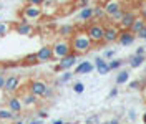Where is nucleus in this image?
I'll use <instances>...</instances> for the list:
<instances>
[{
  "mask_svg": "<svg viewBox=\"0 0 146 124\" xmlns=\"http://www.w3.org/2000/svg\"><path fill=\"white\" fill-rule=\"evenodd\" d=\"M136 36H138V38H143V40H146V27L143 28V30H141V32H139Z\"/></svg>",
  "mask_w": 146,
  "mask_h": 124,
  "instance_id": "obj_38",
  "label": "nucleus"
},
{
  "mask_svg": "<svg viewBox=\"0 0 146 124\" xmlns=\"http://www.w3.org/2000/svg\"><path fill=\"white\" fill-rule=\"evenodd\" d=\"M103 9L106 13V18L113 17L115 13H118L119 10H123V0H108L103 3Z\"/></svg>",
  "mask_w": 146,
  "mask_h": 124,
  "instance_id": "obj_10",
  "label": "nucleus"
},
{
  "mask_svg": "<svg viewBox=\"0 0 146 124\" xmlns=\"http://www.w3.org/2000/svg\"><path fill=\"white\" fill-rule=\"evenodd\" d=\"M75 32H76L75 25H63V27L58 30V33L63 36V38H70V36H72L73 33H75Z\"/></svg>",
  "mask_w": 146,
  "mask_h": 124,
  "instance_id": "obj_24",
  "label": "nucleus"
},
{
  "mask_svg": "<svg viewBox=\"0 0 146 124\" xmlns=\"http://www.w3.org/2000/svg\"><path fill=\"white\" fill-rule=\"evenodd\" d=\"M9 32H10V23L0 20V36H7L9 35Z\"/></svg>",
  "mask_w": 146,
  "mask_h": 124,
  "instance_id": "obj_28",
  "label": "nucleus"
},
{
  "mask_svg": "<svg viewBox=\"0 0 146 124\" xmlns=\"http://www.w3.org/2000/svg\"><path fill=\"white\" fill-rule=\"evenodd\" d=\"M106 124H119V121L118 119H111V121H108Z\"/></svg>",
  "mask_w": 146,
  "mask_h": 124,
  "instance_id": "obj_46",
  "label": "nucleus"
},
{
  "mask_svg": "<svg viewBox=\"0 0 146 124\" xmlns=\"http://www.w3.org/2000/svg\"><path fill=\"white\" fill-rule=\"evenodd\" d=\"M36 63H38L36 53H30V55H27V56L23 58V65H27V66H32V65H36Z\"/></svg>",
  "mask_w": 146,
  "mask_h": 124,
  "instance_id": "obj_27",
  "label": "nucleus"
},
{
  "mask_svg": "<svg viewBox=\"0 0 146 124\" xmlns=\"http://www.w3.org/2000/svg\"><path fill=\"white\" fill-rule=\"evenodd\" d=\"M128 80H129V71L128 70H121L116 75V84L118 86H123L125 83H128Z\"/></svg>",
  "mask_w": 146,
  "mask_h": 124,
  "instance_id": "obj_25",
  "label": "nucleus"
},
{
  "mask_svg": "<svg viewBox=\"0 0 146 124\" xmlns=\"http://www.w3.org/2000/svg\"><path fill=\"white\" fill-rule=\"evenodd\" d=\"M0 20H2V17H0Z\"/></svg>",
  "mask_w": 146,
  "mask_h": 124,
  "instance_id": "obj_52",
  "label": "nucleus"
},
{
  "mask_svg": "<svg viewBox=\"0 0 146 124\" xmlns=\"http://www.w3.org/2000/svg\"><path fill=\"white\" fill-rule=\"evenodd\" d=\"M7 108H9L10 111H13V113H22V109H23L22 99L17 96H9V99H7Z\"/></svg>",
  "mask_w": 146,
  "mask_h": 124,
  "instance_id": "obj_19",
  "label": "nucleus"
},
{
  "mask_svg": "<svg viewBox=\"0 0 146 124\" xmlns=\"http://www.w3.org/2000/svg\"><path fill=\"white\" fill-rule=\"evenodd\" d=\"M36 56H38V63H50L53 60V50L52 46H42L38 51H36Z\"/></svg>",
  "mask_w": 146,
  "mask_h": 124,
  "instance_id": "obj_15",
  "label": "nucleus"
},
{
  "mask_svg": "<svg viewBox=\"0 0 146 124\" xmlns=\"http://www.w3.org/2000/svg\"><path fill=\"white\" fill-rule=\"evenodd\" d=\"M42 10H43V17H52L58 12V5L55 0H45L42 3Z\"/></svg>",
  "mask_w": 146,
  "mask_h": 124,
  "instance_id": "obj_18",
  "label": "nucleus"
},
{
  "mask_svg": "<svg viewBox=\"0 0 146 124\" xmlns=\"http://www.w3.org/2000/svg\"><path fill=\"white\" fill-rule=\"evenodd\" d=\"M136 17H138L136 12H133V10H125V13H123V17H121V22H119V28H121V30H129Z\"/></svg>",
  "mask_w": 146,
  "mask_h": 124,
  "instance_id": "obj_12",
  "label": "nucleus"
},
{
  "mask_svg": "<svg viewBox=\"0 0 146 124\" xmlns=\"http://www.w3.org/2000/svg\"><path fill=\"white\" fill-rule=\"evenodd\" d=\"M115 53H116L115 50H105V51H103V58H105V60H111V58L115 56Z\"/></svg>",
  "mask_w": 146,
  "mask_h": 124,
  "instance_id": "obj_33",
  "label": "nucleus"
},
{
  "mask_svg": "<svg viewBox=\"0 0 146 124\" xmlns=\"http://www.w3.org/2000/svg\"><path fill=\"white\" fill-rule=\"evenodd\" d=\"M93 70H95V65L91 61H80L76 66H75V75H90V73H93Z\"/></svg>",
  "mask_w": 146,
  "mask_h": 124,
  "instance_id": "obj_17",
  "label": "nucleus"
},
{
  "mask_svg": "<svg viewBox=\"0 0 146 124\" xmlns=\"http://www.w3.org/2000/svg\"><path fill=\"white\" fill-rule=\"evenodd\" d=\"M52 50H53V60H62L63 56H66L68 53H72V45H70V40L66 38H62L58 42H55L52 45Z\"/></svg>",
  "mask_w": 146,
  "mask_h": 124,
  "instance_id": "obj_4",
  "label": "nucleus"
},
{
  "mask_svg": "<svg viewBox=\"0 0 146 124\" xmlns=\"http://www.w3.org/2000/svg\"><path fill=\"white\" fill-rule=\"evenodd\" d=\"M121 28L116 23H106L105 25V35H103V43H115L119 38Z\"/></svg>",
  "mask_w": 146,
  "mask_h": 124,
  "instance_id": "obj_5",
  "label": "nucleus"
},
{
  "mask_svg": "<svg viewBox=\"0 0 146 124\" xmlns=\"http://www.w3.org/2000/svg\"><path fill=\"white\" fill-rule=\"evenodd\" d=\"M0 121H15V113L9 108H0Z\"/></svg>",
  "mask_w": 146,
  "mask_h": 124,
  "instance_id": "obj_22",
  "label": "nucleus"
},
{
  "mask_svg": "<svg viewBox=\"0 0 146 124\" xmlns=\"http://www.w3.org/2000/svg\"><path fill=\"white\" fill-rule=\"evenodd\" d=\"M43 98H45V99H48V98H53V88H52L50 84H48V88L45 89V94H43Z\"/></svg>",
  "mask_w": 146,
  "mask_h": 124,
  "instance_id": "obj_34",
  "label": "nucleus"
},
{
  "mask_svg": "<svg viewBox=\"0 0 146 124\" xmlns=\"http://www.w3.org/2000/svg\"><path fill=\"white\" fill-rule=\"evenodd\" d=\"M93 0H73V7H78V9H82V7H86V5H90Z\"/></svg>",
  "mask_w": 146,
  "mask_h": 124,
  "instance_id": "obj_30",
  "label": "nucleus"
},
{
  "mask_svg": "<svg viewBox=\"0 0 146 124\" xmlns=\"http://www.w3.org/2000/svg\"><path fill=\"white\" fill-rule=\"evenodd\" d=\"M75 76V73H72L70 70H65L62 75H60V78L56 81V84H65V83H68V81H72V78Z\"/></svg>",
  "mask_w": 146,
  "mask_h": 124,
  "instance_id": "obj_26",
  "label": "nucleus"
},
{
  "mask_svg": "<svg viewBox=\"0 0 146 124\" xmlns=\"http://www.w3.org/2000/svg\"><path fill=\"white\" fill-rule=\"evenodd\" d=\"M52 124H70V123H65V121H62V119H56V121H53Z\"/></svg>",
  "mask_w": 146,
  "mask_h": 124,
  "instance_id": "obj_45",
  "label": "nucleus"
},
{
  "mask_svg": "<svg viewBox=\"0 0 146 124\" xmlns=\"http://www.w3.org/2000/svg\"><path fill=\"white\" fill-rule=\"evenodd\" d=\"M126 2H135V0H126Z\"/></svg>",
  "mask_w": 146,
  "mask_h": 124,
  "instance_id": "obj_51",
  "label": "nucleus"
},
{
  "mask_svg": "<svg viewBox=\"0 0 146 124\" xmlns=\"http://www.w3.org/2000/svg\"><path fill=\"white\" fill-rule=\"evenodd\" d=\"M18 88H20V76L17 75H10L5 78V84H3V91L7 93V94H13V93H17Z\"/></svg>",
  "mask_w": 146,
  "mask_h": 124,
  "instance_id": "obj_8",
  "label": "nucleus"
},
{
  "mask_svg": "<svg viewBox=\"0 0 146 124\" xmlns=\"http://www.w3.org/2000/svg\"><path fill=\"white\" fill-rule=\"evenodd\" d=\"M88 36L91 38V42L95 45L103 43V35H105V25L100 23V22H91L86 25V30H85Z\"/></svg>",
  "mask_w": 146,
  "mask_h": 124,
  "instance_id": "obj_3",
  "label": "nucleus"
},
{
  "mask_svg": "<svg viewBox=\"0 0 146 124\" xmlns=\"http://www.w3.org/2000/svg\"><path fill=\"white\" fill-rule=\"evenodd\" d=\"M36 117L38 119H45V117H48V113L45 109H40V111H36Z\"/></svg>",
  "mask_w": 146,
  "mask_h": 124,
  "instance_id": "obj_35",
  "label": "nucleus"
},
{
  "mask_svg": "<svg viewBox=\"0 0 146 124\" xmlns=\"http://www.w3.org/2000/svg\"><path fill=\"white\" fill-rule=\"evenodd\" d=\"M143 123L146 124V113H145V114H143Z\"/></svg>",
  "mask_w": 146,
  "mask_h": 124,
  "instance_id": "obj_50",
  "label": "nucleus"
},
{
  "mask_svg": "<svg viewBox=\"0 0 146 124\" xmlns=\"http://www.w3.org/2000/svg\"><path fill=\"white\" fill-rule=\"evenodd\" d=\"M5 75H0V89H3V84H5Z\"/></svg>",
  "mask_w": 146,
  "mask_h": 124,
  "instance_id": "obj_41",
  "label": "nucleus"
},
{
  "mask_svg": "<svg viewBox=\"0 0 146 124\" xmlns=\"http://www.w3.org/2000/svg\"><path fill=\"white\" fill-rule=\"evenodd\" d=\"M108 63H110V68H111V70H119V68L123 66V63H125V61H121V60H116V58H111Z\"/></svg>",
  "mask_w": 146,
  "mask_h": 124,
  "instance_id": "obj_29",
  "label": "nucleus"
},
{
  "mask_svg": "<svg viewBox=\"0 0 146 124\" xmlns=\"http://www.w3.org/2000/svg\"><path fill=\"white\" fill-rule=\"evenodd\" d=\"M143 84H145L143 81L135 80V81H131V83H129L128 86H129V89H135V91H136V89H141V88H143Z\"/></svg>",
  "mask_w": 146,
  "mask_h": 124,
  "instance_id": "obj_32",
  "label": "nucleus"
},
{
  "mask_svg": "<svg viewBox=\"0 0 146 124\" xmlns=\"http://www.w3.org/2000/svg\"><path fill=\"white\" fill-rule=\"evenodd\" d=\"M141 17L146 20V7H143V10H141Z\"/></svg>",
  "mask_w": 146,
  "mask_h": 124,
  "instance_id": "obj_47",
  "label": "nucleus"
},
{
  "mask_svg": "<svg viewBox=\"0 0 146 124\" xmlns=\"http://www.w3.org/2000/svg\"><path fill=\"white\" fill-rule=\"evenodd\" d=\"M27 124H43V121H42V119H35V121H30V123H27Z\"/></svg>",
  "mask_w": 146,
  "mask_h": 124,
  "instance_id": "obj_43",
  "label": "nucleus"
},
{
  "mask_svg": "<svg viewBox=\"0 0 146 124\" xmlns=\"http://www.w3.org/2000/svg\"><path fill=\"white\" fill-rule=\"evenodd\" d=\"M75 22L76 23H90V22H93V7H90V5L82 7L75 15Z\"/></svg>",
  "mask_w": 146,
  "mask_h": 124,
  "instance_id": "obj_7",
  "label": "nucleus"
},
{
  "mask_svg": "<svg viewBox=\"0 0 146 124\" xmlns=\"http://www.w3.org/2000/svg\"><path fill=\"white\" fill-rule=\"evenodd\" d=\"M96 2H98L100 5H103V3H105V2H108V0H96Z\"/></svg>",
  "mask_w": 146,
  "mask_h": 124,
  "instance_id": "obj_48",
  "label": "nucleus"
},
{
  "mask_svg": "<svg viewBox=\"0 0 146 124\" xmlns=\"http://www.w3.org/2000/svg\"><path fill=\"white\" fill-rule=\"evenodd\" d=\"M98 123V116H95V117H90L88 121H86V124H96Z\"/></svg>",
  "mask_w": 146,
  "mask_h": 124,
  "instance_id": "obj_39",
  "label": "nucleus"
},
{
  "mask_svg": "<svg viewBox=\"0 0 146 124\" xmlns=\"http://www.w3.org/2000/svg\"><path fill=\"white\" fill-rule=\"evenodd\" d=\"M103 18H106V13H105V9H103V5H95L93 7V20L95 22H100Z\"/></svg>",
  "mask_w": 146,
  "mask_h": 124,
  "instance_id": "obj_23",
  "label": "nucleus"
},
{
  "mask_svg": "<svg viewBox=\"0 0 146 124\" xmlns=\"http://www.w3.org/2000/svg\"><path fill=\"white\" fill-rule=\"evenodd\" d=\"M128 114H129V121H136V113H135L133 109H131V111H129Z\"/></svg>",
  "mask_w": 146,
  "mask_h": 124,
  "instance_id": "obj_40",
  "label": "nucleus"
},
{
  "mask_svg": "<svg viewBox=\"0 0 146 124\" xmlns=\"http://www.w3.org/2000/svg\"><path fill=\"white\" fill-rule=\"evenodd\" d=\"M145 27H146V20L141 17V15H138V17L135 18V22H133V25H131V28H129V30H131L135 35H138V33H139V32H141Z\"/></svg>",
  "mask_w": 146,
  "mask_h": 124,
  "instance_id": "obj_20",
  "label": "nucleus"
},
{
  "mask_svg": "<svg viewBox=\"0 0 146 124\" xmlns=\"http://www.w3.org/2000/svg\"><path fill=\"white\" fill-rule=\"evenodd\" d=\"M141 93H143V98H145V101H146V83L143 84V88H141Z\"/></svg>",
  "mask_w": 146,
  "mask_h": 124,
  "instance_id": "obj_44",
  "label": "nucleus"
},
{
  "mask_svg": "<svg viewBox=\"0 0 146 124\" xmlns=\"http://www.w3.org/2000/svg\"><path fill=\"white\" fill-rule=\"evenodd\" d=\"M13 124H27V123H23V121H20V119H18L17 123H13Z\"/></svg>",
  "mask_w": 146,
  "mask_h": 124,
  "instance_id": "obj_49",
  "label": "nucleus"
},
{
  "mask_svg": "<svg viewBox=\"0 0 146 124\" xmlns=\"http://www.w3.org/2000/svg\"><path fill=\"white\" fill-rule=\"evenodd\" d=\"M78 56L80 55H76L75 51L72 53H68L66 56H63L62 60H58V66H60V70L65 71V70H72L76 66V61H78Z\"/></svg>",
  "mask_w": 146,
  "mask_h": 124,
  "instance_id": "obj_9",
  "label": "nucleus"
},
{
  "mask_svg": "<svg viewBox=\"0 0 146 124\" xmlns=\"http://www.w3.org/2000/svg\"><path fill=\"white\" fill-rule=\"evenodd\" d=\"M138 36L131 32V30H121L119 32V38H118V43L121 46H129V45L135 43V40H136Z\"/></svg>",
  "mask_w": 146,
  "mask_h": 124,
  "instance_id": "obj_13",
  "label": "nucleus"
},
{
  "mask_svg": "<svg viewBox=\"0 0 146 124\" xmlns=\"http://www.w3.org/2000/svg\"><path fill=\"white\" fill-rule=\"evenodd\" d=\"M146 61V55H133L129 58V66L131 68H139Z\"/></svg>",
  "mask_w": 146,
  "mask_h": 124,
  "instance_id": "obj_21",
  "label": "nucleus"
},
{
  "mask_svg": "<svg viewBox=\"0 0 146 124\" xmlns=\"http://www.w3.org/2000/svg\"><path fill=\"white\" fill-rule=\"evenodd\" d=\"M0 124H2V121H0Z\"/></svg>",
  "mask_w": 146,
  "mask_h": 124,
  "instance_id": "obj_53",
  "label": "nucleus"
},
{
  "mask_svg": "<svg viewBox=\"0 0 146 124\" xmlns=\"http://www.w3.org/2000/svg\"><path fill=\"white\" fill-rule=\"evenodd\" d=\"M116 94H118V88H113L111 91H110V94H108V96H110V98H115Z\"/></svg>",
  "mask_w": 146,
  "mask_h": 124,
  "instance_id": "obj_42",
  "label": "nucleus"
},
{
  "mask_svg": "<svg viewBox=\"0 0 146 124\" xmlns=\"http://www.w3.org/2000/svg\"><path fill=\"white\" fill-rule=\"evenodd\" d=\"M22 18L25 20V22H30V23H33V22H38V20H42L43 18V10L40 5H32V3H27L23 9H22Z\"/></svg>",
  "mask_w": 146,
  "mask_h": 124,
  "instance_id": "obj_2",
  "label": "nucleus"
},
{
  "mask_svg": "<svg viewBox=\"0 0 146 124\" xmlns=\"http://www.w3.org/2000/svg\"><path fill=\"white\" fill-rule=\"evenodd\" d=\"M135 55H146V46H138Z\"/></svg>",
  "mask_w": 146,
  "mask_h": 124,
  "instance_id": "obj_36",
  "label": "nucleus"
},
{
  "mask_svg": "<svg viewBox=\"0 0 146 124\" xmlns=\"http://www.w3.org/2000/svg\"><path fill=\"white\" fill-rule=\"evenodd\" d=\"M73 91H75L76 94H82L83 91H85V84H83L82 81H76V83L73 84Z\"/></svg>",
  "mask_w": 146,
  "mask_h": 124,
  "instance_id": "obj_31",
  "label": "nucleus"
},
{
  "mask_svg": "<svg viewBox=\"0 0 146 124\" xmlns=\"http://www.w3.org/2000/svg\"><path fill=\"white\" fill-rule=\"evenodd\" d=\"M95 68H96V71H98V75H108L110 71H111V68H110V63H108V60H105L103 56H96L95 58Z\"/></svg>",
  "mask_w": 146,
  "mask_h": 124,
  "instance_id": "obj_16",
  "label": "nucleus"
},
{
  "mask_svg": "<svg viewBox=\"0 0 146 124\" xmlns=\"http://www.w3.org/2000/svg\"><path fill=\"white\" fill-rule=\"evenodd\" d=\"M45 0H27V3H32V5H40L42 7V3H43Z\"/></svg>",
  "mask_w": 146,
  "mask_h": 124,
  "instance_id": "obj_37",
  "label": "nucleus"
},
{
  "mask_svg": "<svg viewBox=\"0 0 146 124\" xmlns=\"http://www.w3.org/2000/svg\"><path fill=\"white\" fill-rule=\"evenodd\" d=\"M13 30L17 32V35H23V36H32L35 33V27H33L30 22H25V20L15 23V25H13Z\"/></svg>",
  "mask_w": 146,
  "mask_h": 124,
  "instance_id": "obj_11",
  "label": "nucleus"
},
{
  "mask_svg": "<svg viewBox=\"0 0 146 124\" xmlns=\"http://www.w3.org/2000/svg\"><path fill=\"white\" fill-rule=\"evenodd\" d=\"M46 88H48V83L43 80H33V81H30V84H28V91L32 94H35L36 98H43Z\"/></svg>",
  "mask_w": 146,
  "mask_h": 124,
  "instance_id": "obj_6",
  "label": "nucleus"
},
{
  "mask_svg": "<svg viewBox=\"0 0 146 124\" xmlns=\"http://www.w3.org/2000/svg\"><path fill=\"white\" fill-rule=\"evenodd\" d=\"M22 104H23V109H35L38 106V99L40 98H36L35 94H32L30 91L25 93V94H22Z\"/></svg>",
  "mask_w": 146,
  "mask_h": 124,
  "instance_id": "obj_14",
  "label": "nucleus"
},
{
  "mask_svg": "<svg viewBox=\"0 0 146 124\" xmlns=\"http://www.w3.org/2000/svg\"><path fill=\"white\" fill-rule=\"evenodd\" d=\"M70 45H72V51H75L76 55H85L93 48L95 43L91 42L86 32H75L70 36Z\"/></svg>",
  "mask_w": 146,
  "mask_h": 124,
  "instance_id": "obj_1",
  "label": "nucleus"
}]
</instances>
